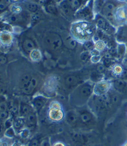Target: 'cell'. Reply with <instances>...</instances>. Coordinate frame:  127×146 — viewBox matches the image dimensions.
Listing matches in <instances>:
<instances>
[{"label":"cell","mask_w":127,"mask_h":146,"mask_svg":"<svg viewBox=\"0 0 127 146\" xmlns=\"http://www.w3.org/2000/svg\"><path fill=\"white\" fill-rule=\"evenodd\" d=\"M94 83L91 81L81 83L74 88L69 96V103L75 107H82L86 105L93 95Z\"/></svg>","instance_id":"cell-1"},{"label":"cell","mask_w":127,"mask_h":146,"mask_svg":"<svg viewBox=\"0 0 127 146\" xmlns=\"http://www.w3.org/2000/svg\"><path fill=\"white\" fill-rule=\"evenodd\" d=\"M120 2L118 0H105L100 12L101 15L116 28L118 25L115 20L114 13L117 8L121 5Z\"/></svg>","instance_id":"cell-2"},{"label":"cell","mask_w":127,"mask_h":146,"mask_svg":"<svg viewBox=\"0 0 127 146\" xmlns=\"http://www.w3.org/2000/svg\"><path fill=\"white\" fill-rule=\"evenodd\" d=\"M72 36L77 41H83L84 42L89 40V36L92 35V30L90 26L84 21L74 24L72 27Z\"/></svg>","instance_id":"cell-3"},{"label":"cell","mask_w":127,"mask_h":146,"mask_svg":"<svg viewBox=\"0 0 127 146\" xmlns=\"http://www.w3.org/2000/svg\"><path fill=\"white\" fill-rule=\"evenodd\" d=\"M44 42L48 49L52 51H57L63 45V41L61 36L54 32H48L44 37Z\"/></svg>","instance_id":"cell-4"},{"label":"cell","mask_w":127,"mask_h":146,"mask_svg":"<svg viewBox=\"0 0 127 146\" xmlns=\"http://www.w3.org/2000/svg\"><path fill=\"white\" fill-rule=\"evenodd\" d=\"M96 27L98 30L107 35L115 34L116 31V27L113 26L102 15H98L96 17Z\"/></svg>","instance_id":"cell-5"},{"label":"cell","mask_w":127,"mask_h":146,"mask_svg":"<svg viewBox=\"0 0 127 146\" xmlns=\"http://www.w3.org/2000/svg\"><path fill=\"white\" fill-rule=\"evenodd\" d=\"M112 88V83L110 81L102 80L100 82L94 83L93 88V94L102 96L107 94Z\"/></svg>","instance_id":"cell-6"},{"label":"cell","mask_w":127,"mask_h":146,"mask_svg":"<svg viewBox=\"0 0 127 146\" xmlns=\"http://www.w3.org/2000/svg\"><path fill=\"white\" fill-rule=\"evenodd\" d=\"M114 35L116 41L118 44H127V23L119 25Z\"/></svg>","instance_id":"cell-7"},{"label":"cell","mask_w":127,"mask_h":146,"mask_svg":"<svg viewBox=\"0 0 127 146\" xmlns=\"http://www.w3.org/2000/svg\"><path fill=\"white\" fill-rule=\"evenodd\" d=\"M114 17L118 25L127 23V6L120 5L114 13Z\"/></svg>","instance_id":"cell-8"},{"label":"cell","mask_w":127,"mask_h":146,"mask_svg":"<svg viewBox=\"0 0 127 146\" xmlns=\"http://www.w3.org/2000/svg\"><path fill=\"white\" fill-rule=\"evenodd\" d=\"M92 12L89 6H85L84 7L80 9L77 10L75 14V16L78 19L82 21H89L92 19Z\"/></svg>","instance_id":"cell-9"},{"label":"cell","mask_w":127,"mask_h":146,"mask_svg":"<svg viewBox=\"0 0 127 146\" xmlns=\"http://www.w3.org/2000/svg\"><path fill=\"white\" fill-rule=\"evenodd\" d=\"M48 117L51 121L58 122L62 121L65 118V113L63 109L49 108Z\"/></svg>","instance_id":"cell-10"},{"label":"cell","mask_w":127,"mask_h":146,"mask_svg":"<svg viewBox=\"0 0 127 146\" xmlns=\"http://www.w3.org/2000/svg\"><path fill=\"white\" fill-rule=\"evenodd\" d=\"M48 98L43 95H37L34 96L32 100V106L35 112L40 111L46 105L48 101Z\"/></svg>","instance_id":"cell-11"},{"label":"cell","mask_w":127,"mask_h":146,"mask_svg":"<svg viewBox=\"0 0 127 146\" xmlns=\"http://www.w3.org/2000/svg\"><path fill=\"white\" fill-rule=\"evenodd\" d=\"M25 126L30 131L34 129L37 125V117L35 111H32L25 117Z\"/></svg>","instance_id":"cell-12"},{"label":"cell","mask_w":127,"mask_h":146,"mask_svg":"<svg viewBox=\"0 0 127 146\" xmlns=\"http://www.w3.org/2000/svg\"><path fill=\"white\" fill-rule=\"evenodd\" d=\"M112 87L118 92H127V81L122 79H116L111 82Z\"/></svg>","instance_id":"cell-13"},{"label":"cell","mask_w":127,"mask_h":146,"mask_svg":"<svg viewBox=\"0 0 127 146\" xmlns=\"http://www.w3.org/2000/svg\"><path fill=\"white\" fill-rule=\"evenodd\" d=\"M65 119L67 124L70 126H74L77 123L79 119V115L74 110L67 111L65 114Z\"/></svg>","instance_id":"cell-14"},{"label":"cell","mask_w":127,"mask_h":146,"mask_svg":"<svg viewBox=\"0 0 127 146\" xmlns=\"http://www.w3.org/2000/svg\"><path fill=\"white\" fill-rule=\"evenodd\" d=\"M22 48L25 53L30 54L33 49H36V44L32 39L27 38L22 42Z\"/></svg>","instance_id":"cell-15"},{"label":"cell","mask_w":127,"mask_h":146,"mask_svg":"<svg viewBox=\"0 0 127 146\" xmlns=\"http://www.w3.org/2000/svg\"><path fill=\"white\" fill-rule=\"evenodd\" d=\"M78 115L80 121L83 124H89L93 121V115L91 111L88 110H83Z\"/></svg>","instance_id":"cell-16"},{"label":"cell","mask_w":127,"mask_h":146,"mask_svg":"<svg viewBox=\"0 0 127 146\" xmlns=\"http://www.w3.org/2000/svg\"><path fill=\"white\" fill-rule=\"evenodd\" d=\"M33 110L32 105H28L27 103H21L19 105V115L20 117H25L29 114L30 112H32Z\"/></svg>","instance_id":"cell-17"},{"label":"cell","mask_w":127,"mask_h":146,"mask_svg":"<svg viewBox=\"0 0 127 146\" xmlns=\"http://www.w3.org/2000/svg\"><path fill=\"white\" fill-rule=\"evenodd\" d=\"M13 36L9 32H2L0 33V43L5 46H9L12 44Z\"/></svg>","instance_id":"cell-18"},{"label":"cell","mask_w":127,"mask_h":146,"mask_svg":"<svg viewBox=\"0 0 127 146\" xmlns=\"http://www.w3.org/2000/svg\"><path fill=\"white\" fill-rule=\"evenodd\" d=\"M15 131L17 132L18 133L21 131V130L25 128V121L24 117H18V118L15 119L14 121H13V126Z\"/></svg>","instance_id":"cell-19"},{"label":"cell","mask_w":127,"mask_h":146,"mask_svg":"<svg viewBox=\"0 0 127 146\" xmlns=\"http://www.w3.org/2000/svg\"><path fill=\"white\" fill-rule=\"evenodd\" d=\"M37 85V80L35 79V78H32V80H31L30 83H29L27 87L24 89L21 90L22 92L24 94L26 95H30L31 94L33 93V90H35V88H36Z\"/></svg>","instance_id":"cell-20"},{"label":"cell","mask_w":127,"mask_h":146,"mask_svg":"<svg viewBox=\"0 0 127 146\" xmlns=\"http://www.w3.org/2000/svg\"><path fill=\"white\" fill-rule=\"evenodd\" d=\"M45 9L46 12L51 14H56L58 12V9L57 7L56 3L54 2L53 0H50V1H48L46 3Z\"/></svg>","instance_id":"cell-21"},{"label":"cell","mask_w":127,"mask_h":146,"mask_svg":"<svg viewBox=\"0 0 127 146\" xmlns=\"http://www.w3.org/2000/svg\"><path fill=\"white\" fill-rule=\"evenodd\" d=\"M78 82V78L76 76L74 75H69L68 76H67L66 79H65V84L69 87H74V86L77 85Z\"/></svg>","instance_id":"cell-22"},{"label":"cell","mask_w":127,"mask_h":146,"mask_svg":"<svg viewBox=\"0 0 127 146\" xmlns=\"http://www.w3.org/2000/svg\"><path fill=\"white\" fill-rule=\"evenodd\" d=\"M59 8H60V10L61 12L63 14L66 15V16H70L71 15V13L72 10L71 9V8L69 7V5L67 4L66 1H62L61 3H59Z\"/></svg>","instance_id":"cell-23"},{"label":"cell","mask_w":127,"mask_h":146,"mask_svg":"<svg viewBox=\"0 0 127 146\" xmlns=\"http://www.w3.org/2000/svg\"><path fill=\"white\" fill-rule=\"evenodd\" d=\"M117 56L119 58H122L126 56L127 53V46L125 44H118L116 46Z\"/></svg>","instance_id":"cell-24"},{"label":"cell","mask_w":127,"mask_h":146,"mask_svg":"<svg viewBox=\"0 0 127 146\" xmlns=\"http://www.w3.org/2000/svg\"><path fill=\"white\" fill-rule=\"evenodd\" d=\"M72 141L78 145H82L85 144L86 142V137H85L84 135L75 133L74 135H72Z\"/></svg>","instance_id":"cell-25"},{"label":"cell","mask_w":127,"mask_h":146,"mask_svg":"<svg viewBox=\"0 0 127 146\" xmlns=\"http://www.w3.org/2000/svg\"><path fill=\"white\" fill-rule=\"evenodd\" d=\"M30 58L33 62H39L43 58V54L41 53V51L38 49H35L29 54Z\"/></svg>","instance_id":"cell-26"},{"label":"cell","mask_w":127,"mask_h":146,"mask_svg":"<svg viewBox=\"0 0 127 146\" xmlns=\"http://www.w3.org/2000/svg\"><path fill=\"white\" fill-rule=\"evenodd\" d=\"M32 76L30 74H25V76H23L19 82V87L21 90L24 89L29 85L31 80H32Z\"/></svg>","instance_id":"cell-27"},{"label":"cell","mask_w":127,"mask_h":146,"mask_svg":"<svg viewBox=\"0 0 127 146\" xmlns=\"http://www.w3.org/2000/svg\"><path fill=\"white\" fill-rule=\"evenodd\" d=\"M72 11H77L80 9V0H65Z\"/></svg>","instance_id":"cell-28"},{"label":"cell","mask_w":127,"mask_h":146,"mask_svg":"<svg viewBox=\"0 0 127 146\" xmlns=\"http://www.w3.org/2000/svg\"><path fill=\"white\" fill-rule=\"evenodd\" d=\"M25 7L28 11L33 13H36L39 10L38 5L33 1H27L25 3Z\"/></svg>","instance_id":"cell-29"},{"label":"cell","mask_w":127,"mask_h":146,"mask_svg":"<svg viewBox=\"0 0 127 146\" xmlns=\"http://www.w3.org/2000/svg\"><path fill=\"white\" fill-rule=\"evenodd\" d=\"M65 44H66V46L69 49H73L76 48L77 46V40L75 39L73 36H69L66 39L65 41Z\"/></svg>","instance_id":"cell-30"},{"label":"cell","mask_w":127,"mask_h":146,"mask_svg":"<svg viewBox=\"0 0 127 146\" xmlns=\"http://www.w3.org/2000/svg\"><path fill=\"white\" fill-rule=\"evenodd\" d=\"M15 133L16 131H15L14 128L13 127H10L9 128L6 129L5 131L4 135L5 137L7 138V139H12L15 136Z\"/></svg>","instance_id":"cell-31"},{"label":"cell","mask_w":127,"mask_h":146,"mask_svg":"<svg viewBox=\"0 0 127 146\" xmlns=\"http://www.w3.org/2000/svg\"><path fill=\"white\" fill-rule=\"evenodd\" d=\"M9 21L12 23H17L23 20L22 15L19 14H14L9 17Z\"/></svg>","instance_id":"cell-32"},{"label":"cell","mask_w":127,"mask_h":146,"mask_svg":"<svg viewBox=\"0 0 127 146\" xmlns=\"http://www.w3.org/2000/svg\"><path fill=\"white\" fill-rule=\"evenodd\" d=\"M84 48L85 51H90L95 48V43L92 40H89L84 42Z\"/></svg>","instance_id":"cell-33"},{"label":"cell","mask_w":127,"mask_h":146,"mask_svg":"<svg viewBox=\"0 0 127 146\" xmlns=\"http://www.w3.org/2000/svg\"><path fill=\"white\" fill-rule=\"evenodd\" d=\"M102 74L98 71L94 72L92 73V74L90 75V81L93 83H97L100 81L102 80Z\"/></svg>","instance_id":"cell-34"},{"label":"cell","mask_w":127,"mask_h":146,"mask_svg":"<svg viewBox=\"0 0 127 146\" xmlns=\"http://www.w3.org/2000/svg\"><path fill=\"white\" fill-rule=\"evenodd\" d=\"M112 72L116 76H121L123 74L124 69L120 65H115L112 68Z\"/></svg>","instance_id":"cell-35"},{"label":"cell","mask_w":127,"mask_h":146,"mask_svg":"<svg viewBox=\"0 0 127 146\" xmlns=\"http://www.w3.org/2000/svg\"><path fill=\"white\" fill-rule=\"evenodd\" d=\"M19 135L23 139H27L30 136V130L25 127L19 133Z\"/></svg>","instance_id":"cell-36"},{"label":"cell","mask_w":127,"mask_h":146,"mask_svg":"<svg viewBox=\"0 0 127 146\" xmlns=\"http://www.w3.org/2000/svg\"><path fill=\"white\" fill-rule=\"evenodd\" d=\"M95 48L97 49L100 51H103L106 48V44L103 40H99L95 42Z\"/></svg>","instance_id":"cell-37"},{"label":"cell","mask_w":127,"mask_h":146,"mask_svg":"<svg viewBox=\"0 0 127 146\" xmlns=\"http://www.w3.org/2000/svg\"><path fill=\"white\" fill-rule=\"evenodd\" d=\"M90 57H91V54H90V51H83L82 53L80 54V60L82 62H86L88 60H89L90 59Z\"/></svg>","instance_id":"cell-38"},{"label":"cell","mask_w":127,"mask_h":146,"mask_svg":"<svg viewBox=\"0 0 127 146\" xmlns=\"http://www.w3.org/2000/svg\"><path fill=\"white\" fill-rule=\"evenodd\" d=\"M11 0H0V11L7 9L11 4Z\"/></svg>","instance_id":"cell-39"},{"label":"cell","mask_w":127,"mask_h":146,"mask_svg":"<svg viewBox=\"0 0 127 146\" xmlns=\"http://www.w3.org/2000/svg\"><path fill=\"white\" fill-rule=\"evenodd\" d=\"M108 95H109L111 103L116 104V103L118 102L119 100H120V97H119V96L116 93L109 94V92H108Z\"/></svg>","instance_id":"cell-40"},{"label":"cell","mask_w":127,"mask_h":146,"mask_svg":"<svg viewBox=\"0 0 127 146\" xmlns=\"http://www.w3.org/2000/svg\"><path fill=\"white\" fill-rule=\"evenodd\" d=\"M55 108V109H63L61 104L57 101H51L50 104V108Z\"/></svg>","instance_id":"cell-41"},{"label":"cell","mask_w":127,"mask_h":146,"mask_svg":"<svg viewBox=\"0 0 127 146\" xmlns=\"http://www.w3.org/2000/svg\"><path fill=\"white\" fill-rule=\"evenodd\" d=\"M9 118V111H0V121H6Z\"/></svg>","instance_id":"cell-42"},{"label":"cell","mask_w":127,"mask_h":146,"mask_svg":"<svg viewBox=\"0 0 127 146\" xmlns=\"http://www.w3.org/2000/svg\"><path fill=\"white\" fill-rule=\"evenodd\" d=\"M9 106L6 101H3L0 102V111H9Z\"/></svg>","instance_id":"cell-43"},{"label":"cell","mask_w":127,"mask_h":146,"mask_svg":"<svg viewBox=\"0 0 127 146\" xmlns=\"http://www.w3.org/2000/svg\"><path fill=\"white\" fill-rule=\"evenodd\" d=\"M102 60V56L101 55L98 56H91L90 59V61L92 62V64H98Z\"/></svg>","instance_id":"cell-44"},{"label":"cell","mask_w":127,"mask_h":146,"mask_svg":"<svg viewBox=\"0 0 127 146\" xmlns=\"http://www.w3.org/2000/svg\"><path fill=\"white\" fill-rule=\"evenodd\" d=\"M7 62V56L4 55V54H0V66H4L6 64Z\"/></svg>","instance_id":"cell-45"},{"label":"cell","mask_w":127,"mask_h":146,"mask_svg":"<svg viewBox=\"0 0 127 146\" xmlns=\"http://www.w3.org/2000/svg\"><path fill=\"white\" fill-rule=\"evenodd\" d=\"M13 121H12V119H7L6 121L5 122V128L7 129V128H9L10 127H12L13 126Z\"/></svg>","instance_id":"cell-46"},{"label":"cell","mask_w":127,"mask_h":146,"mask_svg":"<svg viewBox=\"0 0 127 146\" xmlns=\"http://www.w3.org/2000/svg\"><path fill=\"white\" fill-rule=\"evenodd\" d=\"M40 146H52V145H51L49 139H45L43 141H41L40 143Z\"/></svg>","instance_id":"cell-47"},{"label":"cell","mask_w":127,"mask_h":146,"mask_svg":"<svg viewBox=\"0 0 127 146\" xmlns=\"http://www.w3.org/2000/svg\"><path fill=\"white\" fill-rule=\"evenodd\" d=\"M30 146H40L39 142V140L37 138H34L32 140L30 143Z\"/></svg>","instance_id":"cell-48"},{"label":"cell","mask_w":127,"mask_h":146,"mask_svg":"<svg viewBox=\"0 0 127 146\" xmlns=\"http://www.w3.org/2000/svg\"><path fill=\"white\" fill-rule=\"evenodd\" d=\"M105 71V67L103 66V64H100L98 65L97 66V71L98 72L101 73V74H102V73Z\"/></svg>","instance_id":"cell-49"},{"label":"cell","mask_w":127,"mask_h":146,"mask_svg":"<svg viewBox=\"0 0 127 146\" xmlns=\"http://www.w3.org/2000/svg\"><path fill=\"white\" fill-rule=\"evenodd\" d=\"M90 54L91 56H98V55H101V51H100L99 50H98L97 49H93L92 50H91L90 51Z\"/></svg>","instance_id":"cell-50"},{"label":"cell","mask_w":127,"mask_h":146,"mask_svg":"<svg viewBox=\"0 0 127 146\" xmlns=\"http://www.w3.org/2000/svg\"><path fill=\"white\" fill-rule=\"evenodd\" d=\"M52 146H66V145L63 142L58 141L54 143V144L52 145Z\"/></svg>","instance_id":"cell-51"},{"label":"cell","mask_w":127,"mask_h":146,"mask_svg":"<svg viewBox=\"0 0 127 146\" xmlns=\"http://www.w3.org/2000/svg\"><path fill=\"white\" fill-rule=\"evenodd\" d=\"M5 91V88L3 83L0 82V94L4 93Z\"/></svg>","instance_id":"cell-52"},{"label":"cell","mask_w":127,"mask_h":146,"mask_svg":"<svg viewBox=\"0 0 127 146\" xmlns=\"http://www.w3.org/2000/svg\"><path fill=\"white\" fill-rule=\"evenodd\" d=\"M1 146H9V144L6 140H3Z\"/></svg>","instance_id":"cell-53"},{"label":"cell","mask_w":127,"mask_h":146,"mask_svg":"<svg viewBox=\"0 0 127 146\" xmlns=\"http://www.w3.org/2000/svg\"><path fill=\"white\" fill-rule=\"evenodd\" d=\"M53 1L56 3H61L62 1H63V0H53Z\"/></svg>","instance_id":"cell-54"},{"label":"cell","mask_w":127,"mask_h":146,"mask_svg":"<svg viewBox=\"0 0 127 146\" xmlns=\"http://www.w3.org/2000/svg\"><path fill=\"white\" fill-rule=\"evenodd\" d=\"M12 146H22L20 144H18V143H15V144H13Z\"/></svg>","instance_id":"cell-55"},{"label":"cell","mask_w":127,"mask_h":146,"mask_svg":"<svg viewBox=\"0 0 127 146\" xmlns=\"http://www.w3.org/2000/svg\"><path fill=\"white\" fill-rule=\"evenodd\" d=\"M11 1L14 2H18V1H20L21 0H11Z\"/></svg>","instance_id":"cell-56"},{"label":"cell","mask_w":127,"mask_h":146,"mask_svg":"<svg viewBox=\"0 0 127 146\" xmlns=\"http://www.w3.org/2000/svg\"><path fill=\"white\" fill-rule=\"evenodd\" d=\"M2 141H3V140H1V139H0V146H1V144H2Z\"/></svg>","instance_id":"cell-57"},{"label":"cell","mask_w":127,"mask_h":146,"mask_svg":"<svg viewBox=\"0 0 127 146\" xmlns=\"http://www.w3.org/2000/svg\"><path fill=\"white\" fill-rule=\"evenodd\" d=\"M118 1H120V2H122V1H125L126 0H118Z\"/></svg>","instance_id":"cell-58"},{"label":"cell","mask_w":127,"mask_h":146,"mask_svg":"<svg viewBox=\"0 0 127 146\" xmlns=\"http://www.w3.org/2000/svg\"><path fill=\"white\" fill-rule=\"evenodd\" d=\"M124 145H125V146H127V141L125 143V144H124Z\"/></svg>","instance_id":"cell-59"},{"label":"cell","mask_w":127,"mask_h":146,"mask_svg":"<svg viewBox=\"0 0 127 146\" xmlns=\"http://www.w3.org/2000/svg\"><path fill=\"white\" fill-rule=\"evenodd\" d=\"M93 146H102V145H93Z\"/></svg>","instance_id":"cell-60"},{"label":"cell","mask_w":127,"mask_h":146,"mask_svg":"<svg viewBox=\"0 0 127 146\" xmlns=\"http://www.w3.org/2000/svg\"><path fill=\"white\" fill-rule=\"evenodd\" d=\"M126 63H127V53H126Z\"/></svg>","instance_id":"cell-61"},{"label":"cell","mask_w":127,"mask_h":146,"mask_svg":"<svg viewBox=\"0 0 127 146\" xmlns=\"http://www.w3.org/2000/svg\"><path fill=\"white\" fill-rule=\"evenodd\" d=\"M122 146H125V145H122Z\"/></svg>","instance_id":"cell-62"}]
</instances>
